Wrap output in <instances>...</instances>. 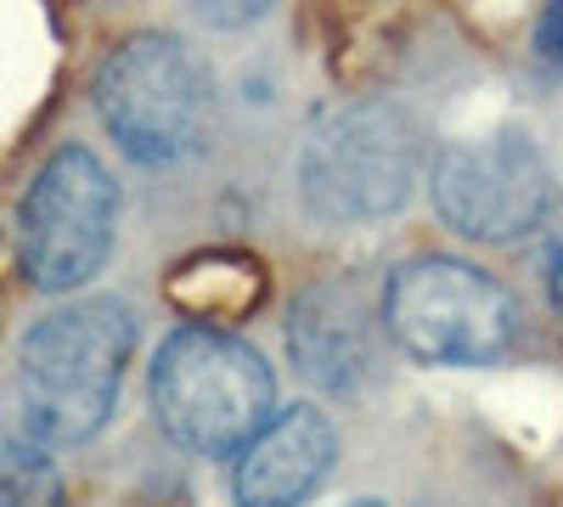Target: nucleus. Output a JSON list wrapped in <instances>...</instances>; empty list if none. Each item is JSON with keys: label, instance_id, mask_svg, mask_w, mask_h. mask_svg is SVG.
<instances>
[{"label": "nucleus", "instance_id": "nucleus-1", "mask_svg": "<svg viewBox=\"0 0 563 507\" xmlns=\"http://www.w3.org/2000/svg\"><path fill=\"white\" fill-rule=\"evenodd\" d=\"M135 355V316L113 294L45 310L18 344L23 440L57 451L90 440L119 406L124 366Z\"/></svg>", "mask_w": 563, "mask_h": 507}, {"label": "nucleus", "instance_id": "nucleus-2", "mask_svg": "<svg viewBox=\"0 0 563 507\" xmlns=\"http://www.w3.org/2000/svg\"><path fill=\"white\" fill-rule=\"evenodd\" d=\"M429 124L400 97H355L299 147V198L327 225L395 220L429 180Z\"/></svg>", "mask_w": 563, "mask_h": 507}, {"label": "nucleus", "instance_id": "nucleus-3", "mask_svg": "<svg viewBox=\"0 0 563 507\" xmlns=\"http://www.w3.org/2000/svg\"><path fill=\"white\" fill-rule=\"evenodd\" d=\"M153 418L169 445L192 456H238L276 418V373L225 328H175L153 355Z\"/></svg>", "mask_w": 563, "mask_h": 507}, {"label": "nucleus", "instance_id": "nucleus-4", "mask_svg": "<svg viewBox=\"0 0 563 507\" xmlns=\"http://www.w3.org/2000/svg\"><path fill=\"white\" fill-rule=\"evenodd\" d=\"M378 305L389 344L422 366H496L519 339V299L456 254L400 260Z\"/></svg>", "mask_w": 563, "mask_h": 507}, {"label": "nucleus", "instance_id": "nucleus-5", "mask_svg": "<svg viewBox=\"0 0 563 507\" xmlns=\"http://www.w3.org/2000/svg\"><path fill=\"white\" fill-rule=\"evenodd\" d=\"M97 113L124 158L180 164L209 142L214 79L186 40L147 29L113 45L97 74Z\"/></svg>", "mask_w": 563, "mask_h": 507}, {"label": "nucleus", "instance_id": "nucleus-6", "mask_svg": "<svg viewBox=\"0 0 563 507\" xmlns=\"http://www.w3.org/2000/svg\"><path fill=\"white\" fill-rule=\"evenodd\" d=\"M119 180L90 147H57L18 209V265L40 294H79L113 254Z\"/></svg>", "mask_w": 563, "mask_h": 507}, {"label": "nucleus", "instance_id": "nucleus-7", "mask_svg": "<svg viewBox=\"0 0 563 507\" xmlns=\"http://www.w3.org/2000/svg\"><path fill=\"white\" fill-rule=\"evenodd\" d=\"M429 198L467 243H525L552 220L558 175L525 130H485L434 153Z\"/></svg>", "mask_w": 563, "mask_h": 507}, {"label": "nucleus", "instance_id": "nucleus-8", "mask_svg": "<svg viewBox=\"0 0 563 507\" xmlns=\"http://www.w3.org/2000/svg\"><path fill=\"white\" fill-rule=\"evenodd\" d=\"M384 305L350 276H321L288 310V355L327 395H361L384 366Z\"/></svg>", "mask_w": 563, "mask_h": 507}, {"label": "nucleus", "instance_id": "nucleus-9", "mask_svg": "<svg viewBox=\"0 0 563 507\" xmlns=\"http://www.w3.org/2000/svg\"><path fill=\"white\" fill-rule=\"evenodd\" d=\"M339 463V429L316 406H282L231 463V507H305Z\"/></svg>", "mask_w": 563, "mask_h": 507}, {"label": "nucleus", "instance_id": "nucleus-10", "mask_svg": "<svg viewBox=\"0 0 563 507\" xmlns=\"http://www.w3.org/2000/svg\"><path fill=\"white\" fill-rule=\"evenodd\" d=\"M0 507H68L57 456L34 440L0 445Z\"/></svg>", "mask_w": 563, "mask_h": 507}, {"label": "nucleus", "instance_id": "nucleus-11", "mask_svg": "<svg viewBox=\"0 0 563 507\" xmlns=\"http://www.w3.org/2000/svg\"><path fill=\"white\" fill-rule=\"evenodd\" d=\"M530 45H536V57H541L547 68H558V74H563V7H547V12L536 18Z\"/></svg>", "mask_w": 563, "mask_h": 507}, {"label": "nucleus", "instance_id": "nucleus-12", "mask_svg": "<svg viewBox=\"0 0 563 507\" xmlns=\"http://www.w3.org/2000/svg\"><path fill=\"white\" fill-rule=\"evenodd\" d=\"M547 299L563 310V238L547 249Z\"/></svg>", "mask_w": 563, "mask_h": 507}, {"label": "nucleus", "instance_id": "nucleus-13", "mask_svg": "<svg viewBox=\"0 0 563 507\" xmlns=\"http://www.w3.org/2000/svg\"><path fill=\"white\" fill-rule=\"evenodd\" d=\"M339 507H389V502H378V496H350V502H339Z\"/></svg>", "mask_w": 563, "mask_h": 507}, {"label": "nucleus", "instance_id": "nucleus-14", "mask_svg": "<svg viewBox=\"0 0 563 507\" xmlns=\"http://www.w3.org/2000/svg\"><path fill=\"white\" fill-rule=\"evenodd\" d=\"M429 507H440V502H429Z\"/></svg>", "mask_w": 563, "mask_h": 507}]
</instances>
